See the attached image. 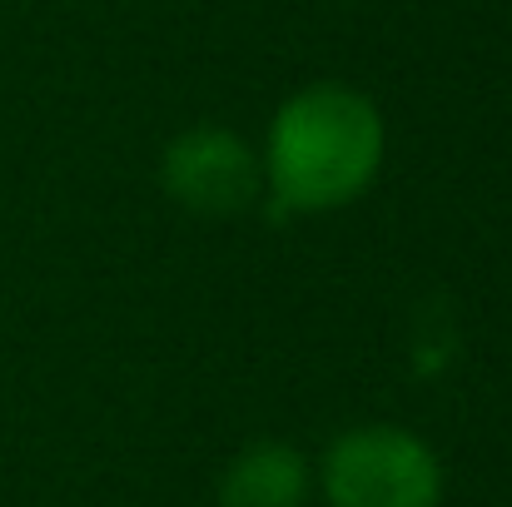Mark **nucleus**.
Listing matches in <instances>:
<instances>
[{"mask_svg": "<svg viewBox=\"0 0 512 507\" xmlns=\"http://www.w3.org/2000/svg\"><path fill=\"white\" fill-rule=\"evenodd\" d=\"M319 488L329 507H438L443 463L418 433L398 423H363L329 443Z\"/></svg>", "mask_w": 512, "mask_h": 507, "instance_id": "f03ea898", "label": "nucleus"}, {"mask_svg": "<svg viewBox=\"0 0 512 507\" xmlns=\"http://www.w3.org/2000/svg\"><path fill=\"white\" fill-rule=\"evenodd\" d=\"M314 473L299 448L279 438L249 443L219 478V507H304Z\"/></svg>", "mask_w": 512, "mask_h": 507, "instance_id": "20e7f679", "label": "nucleus"}, {"mask_svg": "<svg viewBox=\"0 0 512 507\" xmlns=\"http://www.w3.org/2000/svg\"><path fill=\"white\" fill-rule=\"evenodd\" d=\"M160 179H165L170 199H179L194 214H239L259 194L264 169L234 130L199 125V130H184L179 140H170V150L160 160Z\"/></svg>", "mask_w": 512, "mask_h": 507, "instance_id": "7ed1b4c3", "label": "nucleus"}, {"mask_svg": "<svg viewBox=\"0 0 512 507\" xmlns=\"http://www.w3.org/2000/svg\"><path fill=\"white\" fill-rule=\"evenodd\" d=\"M383 165V115L348 85L289 95L269 125L264 179L284 209L324 214L358 199Z\"/></svg>", "mask_w": 512, "mask_h": 507, "instance_id": "f257e3e1", "label": "nucleus"}]
</instances>
